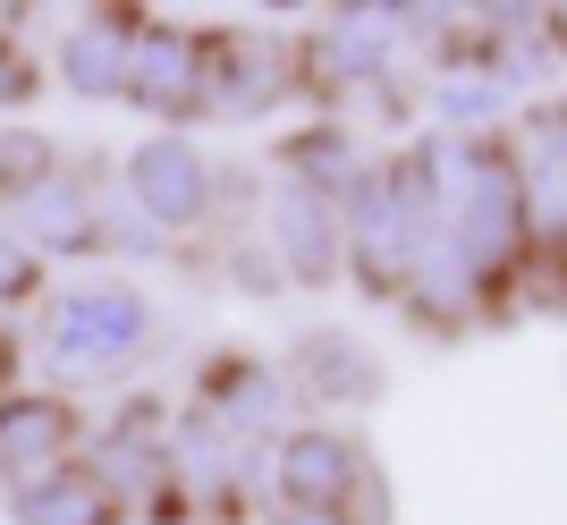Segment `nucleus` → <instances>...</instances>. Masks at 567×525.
<instances>
[{"mask_svg": "<svg viewBox=\"0 0 567 525\" xmlns=\"http://www.w3.org/2000/svg\"><path fill=\"white\" fill-rule=\"evenodd\" d=\"M162 331V306L144 297L127 271L118 280H60L34 313V357L60 390L69 382H118L127 364L153 348Z\"/></svg>", "mask_w": 567, "mask_h": 525, "instance_id": "nucleus-1", "label": "nucleus"}, {"mask_svg": "<svg viewBox=\"0 0 567 525\" xmlns=\"http://www.w3.org/2000/svg\"><path fill=\"white\" fill-rule=\"evenodd\" d=\"M111 178L162 238H195V229H213V213H220V162H204V144L178 136V127L136 136L111 162Z\"/></svg>", "mask_w": 567, "mask_h": 525, "instance_id": "nucleus-2", "label": "nucleus"}, {"mask_svg": "<svg viewBox=\"0 0 567 525\" xmlns=\"http://www.w3.org/2000/svg\"><path fill=\"white\" fill-rule=\"evenodd\" d=\"M204 60H213V25H187V18H153L144 9L136 25V51H127V111L153 127H178L195 136L204 120Z\"/></svg>", "mask_w": 567, "mask_h": 525, "instance_id": "nucleus-3", "label": "nucleus"}, {"mask_svg": "<svg viewBox=\"0 0 567 525\" xmlns=\"http://www.w3.org/2000/svg\"><path fill=\"white\" fill-rule=\"evenodd\" d=\"M0 220L18 229L34 255H60V262H85V255H102V178L94 169H43L34 187H18L9 204H0Z\"/></svg>", "mask_w": 567, "mask_h": 525, "instance_id": "nucleus-4", "label": "nucleus"}, {"mask_svg": "<svg viewBox=\"0 0 567 525\" xmlns=\"http://www.w3.org/2000/svg\"><path fill=\"white\" fill-rule=\"evenodd\" d=\"M69 457H85V415H76L69 390H9L0 399V492H25V483L60 475Z\"/></svg>", "mask_w": 567, "mask_h": 525, "instance_id": "nucleus-5", "label": "nucleus"}, {"mask_svg": "<svg viewBox=\"0 0 567 525\" xmlns=\"http://www.w3.org/2000/svg\"><path fill=\"white\" fill-rule=\"evenodd\" d=\"M136 25L144 9H76V18H60V34H51V85L69 102H118L127 94V51H136Z\"/></svg>", "mask_w": 567, "mask_h": 525, "instance_id": "nucleus-6", "label": "nucleus"}, {"mask_svg": "<svg viewBox=\"0 0 567 525\" xmlns=\"http://www.w3.org/2000/svg\"><path fill=\"white\" fill-rule=\"evenodd\" d=\"M246 475H255V450L237 441V432H220L213 415H169V483L195 501V517H237V492H246Z\"/></svg>", "mask_w": 567, "mask_h": 525, "instance_id": "nucleus-7", "label": "nucleus"}, {"mask_svg": "<svg viewBox=\"0 0 567 525\" xmlns=\"http://www.w3.org/2000/svg\"><path fill=\"white\" fill-rule=\"evenodd\" d=\"M288 85V60L271 34L213 25V60H204V120H262Z\"/></svg>", "mask_w": 567, "mask_h": 525, "instance_id": "nucleus-8", "label": "nucleus"}, {"mask_svg": "<svg viewBox=\"0 0 567 525\" xmlns=\"http://www.w3.org/2000/svg\"><path fill=\"white\" fill-rule=\"evenodd\" d=\"M262 229H271L262 246L280 255V271H288V280L322 288V280L339 271V246H348V229H339V195L280 178V187H271V213H262Z\"/></svg>", "mask_w": 567, "mask_h": 525, "instance_id": "nucleus-9", "label": "nucleus"}, {"mask_svg": "<svg viewBox=\"0 0 567 525\" xmlns=\"http://www.w3.org/2000/svg\"><path fill=\"white\" fill-rule=\"evenodd\" d=\"M195 415H213V424H220V432H237V441H262V432H280V415H288V382H280V364L213 357V364H204V390H195Z\"/></svg>", "mask_w": 567, "mask_h": 525, "instance_id": "nucleus-10", "label": "nucleus"}, {"mask_svg": "<svg viewBox=\"0 0 567 525\" xmlns=\"http://www.w3.org/2000/svg\"><path fill=\"white\" fill-rule=\"evenodd\" d=\"M348 483H355V441L348 432H280V450H271V492L288 508H348Z\"/></svg>", "mask_w": 567, "mask_h": 525, "instance_id": "nucleus-11", "label": "nucleus"}, {"mask_svg": "<svg viewBox=\"0 0 567 525\" xmlns=\"http://www.w3.org/2000/svg\"><path fill=\"white\" fill-rule=\"evenodd\" d=\"M9 525H127V508H118V492L85 466V457H69L60 475L9 492Z\"/></svg>", "mask_w": 567, "mask_h": 525, "instance_id": "nucleus-12", "label": "nucleus"}, {"mask_svg": "<svg viewBox=\"0 0 567 525\" xmlns=\"http://www.w3.org/2000/svg\"><path fill=\"white\" fill-rule=\"evenodd\" d=\"M373 25H390V9H339V18L306 43V76H313V85H348V76H364V69H373V43H381Z\"/></svg>", "mask_w": 567, "mask_h": 525, "instance_id": "nucleus-13", "label": "nucleus"}, {"mask_svg": "<svg viewBox=\"0 0 567 525\" xmlns=\"http://www.w3.org/2000/svg\"><path fill=\"white\" fill-rule=\"evenodd\" d=\"M102 255H118V262H169V238L127 204V195H118V178H102Z\"/></svg>", "mask_w": 567, "mask_h": 525, "instance_id": "nucleus-14", "label": "nucleus"}, {"mask_svg": "<svg viewBox=\"0 0 567 525\" xmlns=\"http://www.w3.org/2000/svg\"><path fill=\"white\" fill-rule=\"evenodd\" d=\"M9 25H18V18H9ZM9 25H0V127L25 120V111L43 102V85H51L43 51H25V34H9Z\"/></svg>", "mask_w": 567, "mask_h": 525, "instance_id": "nucleus-15", "label": "nucleus"}, {"mask_svg": "<svg viewBox=\"0 0 567 525\" xmlns=\"http://www.w3.org/2000/svg\"><path fill=\"white\" fill-rule=\"evenodd\" d=\"M43 169H60V144H51L34 120H9L0 127V204H9L18 187H34Z\"/></svg>", "mask_w": 567, "mask_h": 525, "instance_id": "nucleus-16", "label": "nucleus"}, {"mask_svg": "<svg viewBox=\"0 0 567 525\" xmlns=\"http://www.w3.org/2000/svg\"><path fill=\"white\" fill-rule=\"evenodd\" d=\"M25 297H43V255L0 220V313H18Z\"/></svg>", "mask_w": 567, "mask_h": 525, "instance_id": "nucleus-17", "label": "nucleus"}, {"mask_svg": "<svg viewBox=\"0 0 567 525\" xmlns=\"http://www.w3.org/2000/svg\"><path fill=\"white\" fill-rule=\"evenodd\" d=\"M9 390H25V331L0 313V399H9Z\"/></svg>", "mask_w": 567, "mask_h": 525, "instance_id": "nucleus-18", "label": "nucleus"}, {"mask_svg": "<svg viewBox=\"0 0 567 525\" xmlns=\"http://www.w3.org/2000/svg\"><path fill=\"white\" fill-rule=\"evenodd\" d=\"M262 525H348V508H271Z\"/></svg>", "mask_w": 567, "mask_h": 525, "instance_id": "nucleus-19", "label": "nucleus"}]
</instances>
